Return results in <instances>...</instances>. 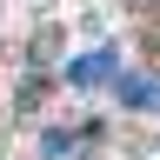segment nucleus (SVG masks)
<instances>
[{
  "label": "nucleus",
  "mask_w": 160,
  "mask_h": 160,
  "mask_svg": "<svg viewBox=\"0 0 160 160\" xmlns=\"http://www.w3.org/2000/svg\"><path fill=\"white\" fill-rule=\"evenodd\" d=\"M67 80H73V87H120V53L113 47L80 53V60H67Z\"/></svg>",
  "instance_id": "f257e3e1"
},
{
  "label": "nucleus",
  "mask_w": 160,
  "mask_h": 160,
  "mask_svg": "<svg viewBox=\"0 0 160 160\" xmlns=\"http://www.w3.org/2000/svg\"><path fill=\"white\" fill-rule=\"evenodd\" d=\"M120 100H127V107H160V87L147 73H120Z\"/></svg>",
  "instance_id": "f03ea898"
}]
</instances>
